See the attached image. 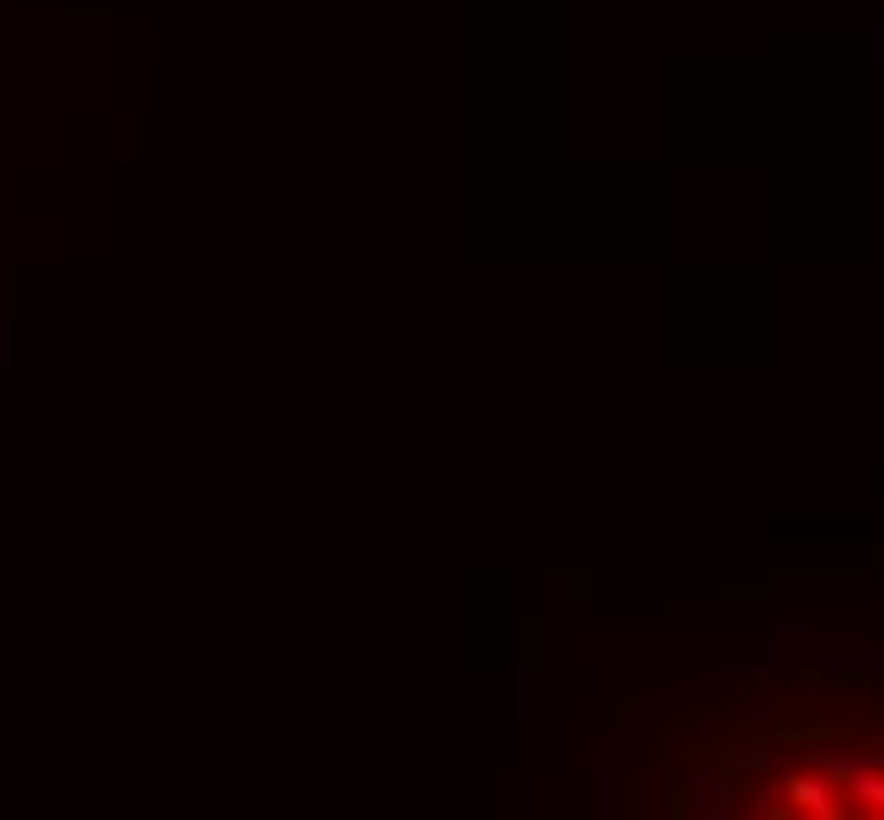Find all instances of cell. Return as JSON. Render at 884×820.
<instances>
[{"label": "cell", "instance_id": "cell-1", "mask_svg": "<svg viewBox=\"0 0 884 820\" xmlns=\"http://www.w3.org/2000/svg\"><path fill=\"white\" fill-rule=\"evenodd\" d=\"M853 796H865L872 808H884V782L878 777H860V782H853Z\"/></svg>", "mask_w": 884, "mask_h": 820}]
</instances>
